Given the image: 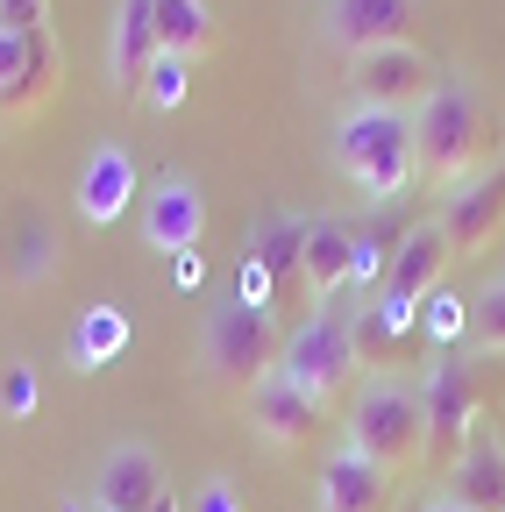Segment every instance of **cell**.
Returning <instances> with one entry per match:
<instances>
[{
	"mask_svg": "<svg viewBox=\"0 0 505 512\" xmlns=\"http://www.w3.org/2000/svg\"><path fill=\"white\" fill-rule=\"evenodd\" d=\"M413 22H420V0H321V43L342 57L413 43Z\"/></svg>",
	"mask_w": 505,
	"mask_h": 512,
	"instance_id": "8",
	"label": "cell"
},
{
	"mask_svg": "<svg viewBox=\"0 0 505 512\" xmlns=\"http://www.w3.org/2000/svg\"><path fill=\"white\" fill-rule=\"evenodd\" d=\"M36 406H43V377L22 356V363H8V377H0V413H8V420H36Z\"/></svg>",
	"mask_w": 505,
	"mask_h": 512,
	"instance_id": "28",
	"label": "cell"
},
{
	"mask_svg": "<svg viewBox=\"0 0 505 512\" xmlns=\"http://www.w3.org/2000/svg\"><path fill=\"white\" fill-rule=\"evenodd\" d=\"M420 399H427V456H456L463 434L484 420L470 363H463L456 349H449V356H434V363H427V377H420Z\"/></svg>",
	"mask_w": 505,
	"mask_h": 512,
	"instance_id": "9",
	"label": "cell"
},
{
	"mask_svg": "<svg viewBox=\"0 0 505 512\" xmlns=\"http://www.w3.org/2000/svg\"><path fill=\"white\" fill-rule=\"evenodd\" d=\"M171 285H178V292H200V285H207V256H200V249H193V256H171Z\"/></svg>",
	"mask_w": 505,
	"mask_h": 512,
	"instance_id": "33",
	"label": "cell"
},
{
	"mask_svg": "<svg viewBox=\"0 0 505 512\" xmlns=\"http://www.w3.org/2000/svg\"><path fill=\"white\" fill-rule=\"evenodd\" d=\"M413 143H420V171L456 192L498 164V121L470 79H441L434 100L413 114Z\"/></svg>",
	"mask_w": 505,
	"mask_h": 512,
	"instance_id": "1",
	"label": "cell"
},
{
	"mask_svg": "<svg viewBox=\"0 0 505 512\" xmlns=\"http://www.w3.org/2000/svg\"><path fill=\"white\" fill-rule=\"evenodd\" d=\"M129 342H136V320L121 313L114 299H93V306H79L72 335H65V363L79 377H100V370H114L121 356H129Z\"/></svg>",
	"mask_w": 505,
	"mask_h": 512,
	"instance_id": "19",
	"label": "cell"
},
{
	"mask_svg": "<svg viewBox=\"0 0 505 512\" xmlns=\"http://www.w3.org/2000/svg\"><path fill=\"white\" fill-rule=\"evenodd\" d=\"M349 256H356V228L335 221V214H306V235H299V278H306V299L313 306H335L349 292Z\"/></svg>",
	"mask_w": 505,
	"mask_h": 512,
	"instance_id": "18",
	"label": "cell"
},
{
	"mask_svg": "<svg viewBox=\"0 0 505 512\" xmlns=\"http://www.w3.org/2000/svg\"><path fill=\"white\" fill-rule=\"evenodd\" d=\"M278 313L271 306H249V299H214L207 306V335H200V363L214 384H228V392H249V384H264L278 370Z\"/></svg>",
	"mask_w": 505,
	"mask_h": 512,
	"instance_id": "4",
	"label": "cell"
},
{
	"mask_svg": "<svg viewBox=\"0 0 505 512\" xmlns=\"http://www.w3.org/2000/svg\"><path fill=\"white\" fill-rule=\"evenodd\" d=\"M449 264H456V249H449V228H441V221L427 214V221H413V228H406V242H399V256H392L385 285H377V299L420 306L427 292H441V285H449Z\"/></svg>",
	"mask_w": 505,
	"mask_h": 512,
	"instance_id": "13",
	"label": "cell"
},
{
	"mask_svg": "<svg viewBox=\"0 0 505 512\" xmlns=\"http://www.w3.org/2000/svg\"><path fill=\"white\" fill-rule=\"evenodd\" d=\"M420 342H427L434 356L463 349V342H470V299H463V292H449V285L427 292V299H420Z\"/></svg>",
	"mask_w": 505,
	"mask_h": 512,
	"instance_id": "25",
	"label": "cell"
},
{
	"mask_svg": "<svg viewBox=\"0 0 505 512\" xmlns=\"http://www.w3.org/2000/svg\"><path fill=\"white\" fill-rule=\"evenodd\" d=\"M50 271H57V235H50V221L22 214V221L0 228V278H8V285H43Z\"/></svg>",
	"mask_w": 505,
	"mask_h": 512,
	"instance_id": "23",
	"label": "cell"
},
{
	"mask_svg": "<svg viewBox=\"0 0 505 512\" xmlns=\"http://www.w3.org/2000/svg\"><path fill=\"white\" fill-rule=\"evenodd\" d=\"M136 150L129 143H93L86 150V164H79V178H72V214L86 221V228H114L121 214L136 207Z\"/></svg>",
	"mask_w": 505,
	"mask_h": 512,
	"instance_id": "10",
	"label": "cell"
},
{
	"mask_svg": "<svg viewBox=\"0 0 505 512\" xmlns=\"http://www.w3.org/2000/svg\"><path fill=\"white\" fill-rule=\"evenodd\" d=\"M356 306H306V320L285 335V349H278V370L299 384L306 399H335V392H349V377H356Z\"/></svg>",
	"mask_w": 505,
	"mask_h": 512,
	"instance_id": "5",
	"label": "cell"
},
{
	"mask_svg": "<svg viewBox=\"0 0 505 512\" xmlns=\"http://www.w3.org/2000/svg\"><path fill=\"white\" fill-rule=\"evenodd\" d=\"M349 441L363 456H377L392 477L427 463V399L420 384L399 370H363V384L349 392Z\"/></svg>",
	"mask_w": 505,
	"mask_h": 512,
	"instance_id": "3",
	"label": "cell"
},
{
	"mask_svg": "<svg viewBox=\"0 0 505 512\" xmlns=\"http://www.w3.org/2000/svg\"><path fill=\"white\" fill-rule=\"evenodd\" d=\"M463 512H505V441L491 434V420H477L463 434V448L449 456V491Z\"/></svg>",
	"mask_w": 505,
	"mask_h": 512,
	"instance_id": "16",
	"label": "cell"
},
{
	"mask_svg": "<svg viewBox=\"0 0 505 512\" xmlns=\"http://www.w3.org/2000/svg\"><path fill=\"white\" fill-rule=\"evenodd\" d=\"M242 413H249V427H257L271 448H299L313 427H321L328 406H321V399H306L285 370H271L264 384H249V392H242Z\"/></svg>",
	"mask_w": 505,
	"mask_h": 512,
	"instance_id": "17",
	"label": "cell"
},
{
	"mask_svg": "<svg viewBox=\"0 0 505 512\" xmlns=\"http://www.w3.org/2000/svg\"><path fill=\"white\" fill-rule=\"evenodd\" d=\"M0 29H22V36L50 29V0H0Z\"/></svg>",
	"mask_w": 505,
	"mask_h": 512,
	"instance_id": "32",
	"label": "cell"
},
{
	"mask_svg": "<svg viewBox=\"0 0 505 512\" xmlns=\"http://www.w3.org/2000/svg\"><path fill=\"white\" fill-rule=\"evenodd\" d=\"M93 512H178L164 456L150 441H114L93 470Z\"/></svg>",
	"mask_w": 505,
	"mask_h": 512,
	"instance_id": "7",
	"label": "cell"
},
{
	"mask_svg": "<svg viewBox=\"0 0 505 512\" xmlns=\"http://www.w3.org/2000/svg\"><path fill=\"white\" fill-rule=\"evenodd\" d=\"M143 100H150L157 114H178L185 100H193V64H185V57H164V50H157L150 79H143Z\"/></svg>",
	"mask_w": 505,
	"mask_h": 512,
	"instance_id": "26",
	"label": "cell"
},
{
	"mask_svg": "<svg viewBox=\"0 0 505 512\" xmlns=\"http://www.w3.org/2000/svg\"><path fill=\"white\" fill-rule=\"evenodd\" d=\"M299 235H306V214H285V207H264L257 221L242 228V256H257V264L285 285H299Z\"/></svg>",
	"mask_w": 505,
	"mask_h": 512,
	"instance_id": "22",
	"label": "cell"
},
{
	"mask_svg": "<svg viewBox=\"0 0 505 512\" xmlns=\"http://www.w3.org/2000/svg\"><path fill=\"white\" fill-rule=\"evenodd\" d=\"M43 36V29H36ZM36 36H22V29H0V93H8L22 72H29V57H36Z\"/></svg>",
	"mask_w": 505,
	"mask_h": 512,
	"instance_id": "29",
	"label": "cell"
},
{
	"mask_svg": "<svg viewBox=\"0 0 505 512\" xmlns=\"http://www.w3.org/2000/svg\"><path fill=\"white\" fill-rule=\"evenodd\" d=\"M470 342L484 356H505V278H491L477 299H470Z\"/></svg>",
	"mask_w": 505,
	"mask_h": 512,
	"instance_id": "27",
	"label": "cell"
},
{
	"mask_svg": "<svg viewBox=\"0 0 505 512\" xmlns=\"http://www.w3.org/2000/svg\"><path fill=\"white\" fill-rule=\"evenodd\" d=\"M200 235H207V192H200V178L164 171L150 185V207H143V249L150 256H193Z\"/></svg>",
	"mask_w": 505,
	"mask_h": 512,
	"instance_id": "11",
	"label": "cell"
},
{
	"mask_svg": "<svg viewBox=\"0 0 505 512\" xmlns=\"http://www.w3.org/2000/svg\"><path fill=\"white\" fill-rule=\"evenodd\" d=\"M57 512H93V505H79V498H65V505H57Z\"/></svg>",
	"mask_w": 505,
	"mask_h": 512,
	"instance_id": "35",
	"label": "cell"
},
{
	"mask_svg": "<svg viewBox=\"0 0 505 512\" xmlns=\"http://www.w3.org/2000/svg\"><path fill=\"white\" fill-rule=\"evenodd\" d=\"M406 228H413V214H406V207H370V221L356 228V256H349V292H356L363 306L377 299V285H385V271H392V256H399Z\"/></svg>",
	"mask_w": 505,
	"mask_h": 512,
	"instance_id": "20",
	"label": "cell"
},
{
	"mask_svg": "<svg viewBox=\"0 0 505 512\" xmlns=\"http://www.w3.org/2000/svg\"><path fill=\"white\" fill-rule=\"evenodd\" d=\"M235 299H249V306H278V278L257 264V256H242V264H235Z\"/></svg>",
	"mask_w": 505,
	"mask_h": 512,
	"instance_id": "30",
	"label": "cell"
},
{
	"mask_svg": "<svg viewBox=\"0 0 505 512\" xmlns=\"http://www.w3.org/2000/svg\"><path fill=\"white\" fill-rule=\"evenodd\" d=\"M441 72L420 43H385V50H363L349 57V107H370V114H420L434 100Z\"/></svg>",
	"mask_w": 505,
	"mask_h": 512,
	"instance_id": "6",
	"label": "cell"
},
{
	"mask_svg": "<svg viewBox=\"0 0 505 512\" xmlns=\"http://www.w3.org/2000/svg\"><path fill=\"white\" fill-rule=\"evenodd\" d=\"M193 512H249V505H242L235 477H221V470H214V477H207V484L193 491Z\"/></svg>",
	"mask_w": 505,
	"mask_h": 512,
	"instance_id": "31",
	"label": "cell"
},
{
	"mask_svg": "<svg viewBox=\"0 0 505 512\" xmlns=\"http://www.w3.org/2000/svg\"><path fill=\"white\" fill-rule=\"evenodd\" d=\"M335 171L356 185L363 207H406V192H413V178H420L413 114L349 107V114L335 121Z\"/></svg>",
	"mask_w": 505,
	"mask_h": 512,
	"instance_id": "2",
	"label": "cell"
},
{
	"mask_svg": "<svg viewBox=\"0 0 505 512\" xmlns=\"http://www.w3.org/2000/svg\"><path fill=\"white\" fill-rule=\"evenodd\" d=\"M150 15H157V50L164 57H185V64L214 57V43H221L214 0H150Z\"/></svg>",
	"mask_w": 505,
	"mask_h": 512,
	"instance_id": "21",
	"label": "cell"
},
{
	"mask_svg": "<svg viewBox=\"0 0 505 512\" xmlns=\"http://www.w3.org/2000/svg\"><path fill=\"white\" fill-rule=\"evenodd\" d=\"M441 228H449V249L456 256H477V249H491L498 242V228H505V164H491L484 178H470V185H456L449 200H441V214H434Z\"/></svg>",
	"mask_w": 505,
	"mask_h": 512,
	"instance_id": "15",
	"label": "cell"
},
{
	"mask_svg": "<svg viewBox=\"0 0 505 512\" xmlns=\"http://www.w3.org/2000/svg\"><path fill=\"white\" fill-rule=\"evenodd\" d=\"M420 512H463V505H456V498H427Z\"/></svg>",
	"mask_w": 505,
	"mask_h": 512,
	"instance_id": "34",
	"label": "cell"
},
{
	"mask_svg": "<svg viewBox=\"0 0 505 512\" xmlns=\"http://www.w3.org/2000/svg\"><path fill=\"white\" fill-rule=\"evenodd\" d=\"M57 86H65V57H57V36L43 29L36 36V57H29V72L0 93V121H36L50 100H57Z\"/></svg>",
	"mask_w": 505,
	"mask_h": 512,
	"instance_id": "24",
	"label": "cell"
},
{
	"mask_svg": "<svg viewBox=\"0 0 505 512\" xmlns=\"http://www.w3.org/2000/svg\"><path fill=\"white\" fill-rule=\"evenodd\" d=\"M313 512H392V470L363 456L356 441H342L321 463V484H313Z\"/></svg>",
	"mask_w": 505,
	"mask_h": 512,
	"instance_id": "14",
	"label": "cell"
},
{
	"mask_svg": "<svg viewBox=\"0 0 505 512\" xmlns=\"http://www.w3.org/2000/svg\"><path fill=\"white\" fill-rule=\"evenodd\" d=\"M150 64H157V15H150V0H114V22H107V93L121 107L143 100Z\"/></svg>",
	"mask_w": 505,
	"mask_h": 512,
	"instance_id": "12",
	"label": "cell"
}]
</instances>
